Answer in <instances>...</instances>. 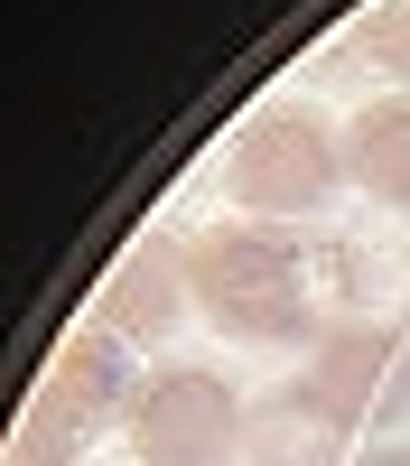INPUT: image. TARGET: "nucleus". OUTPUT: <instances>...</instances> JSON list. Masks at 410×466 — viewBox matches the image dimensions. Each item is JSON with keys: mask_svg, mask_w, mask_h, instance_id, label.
Returning a JSON list of instances; mask_svg holds the SVG:
<instances>
[{"mask_svg": "<svg viewBox=\"0 0 410 466\" xmlns=\"http://www.w3.org/2000/svg\"><path fill=\"white\" fill-rule=\"evenodd\" d=\"M186 289L234 336H308L317 327V270L289 233L261 224H205L186 243Z\"/></svg>", "mask_w": 410, "mask_h": 466, "instance_id": "nucleus-1", "label": "nucleus"}, {"mask_svg": "<svg viewBox=\"0 0 410 466\" xmlns=\"http://www.w3.org/2000/svg\"><path fill=\"white\" fill-rule=\"evenodd\" d=\"M131 401H140V382H131V345L122 327H85V336H65L56 345V364L37 373V401H28V448H94L112 430H131Z\"/></svg>", "mask_w": 410, "mask_h": 466, "instance_id": "nucleus-2", "label": "nucleus"}, {"mask_svg": "<svg viewBox=\"0 0 410 466\" xmlns=\"http://www.w3.org/2000/svg\"><path fill=\"white\" fill-rule=\"evenodd\" d=\"M335 177H345V149L326 140V122H308V112H261V122L234 131V149H224V187L252 206V215H317L335 197Z\"/></svg>", "mask_w": 410, "mask_h": 466, "instance_id": "nucleus-3", "label": "nucleus"}, {"mask_svg": "<svg viewBox=\"0 0 410 466\" xmlns=\"http://www.w3.org/2000/svg\"><path fill=\"white\" fill-rule=\"evenodd\" d=\"M243 448V401L205 364H168L131 401V457L140 466H224Z\"/></svg>", "mask_w": 410, "mask_h": 466, "instance_id": "nucleus-4", "label": "nucleus"}, {"mask_svg": "<svg viewBox=\"0 0 410 466\" xmlns=\"http://www.w3.org/2000/svg\"><path fill=\"white\" fill-rule=\"evenodd\" d=\"M345 439H355V410L326 401L308 373L280 382V392H261L252 420H243V457H252V466H335Z\"/></svg>", "mask_w": 410, "mask_h": 466, "instance_id": "nucleus-5", "label": "nucleus"}, {"mask_svg": "<svg viewBox=\"0 0 410 466\" xmlns=\"http://www.w3.org/2000/svg\"><path fill=\"white\" fill-rule=\"evenodd\" d=\"M401 364H410V345H401L392 327H335L317 355H308V382H317L326 401H345V410L364 420V410H392Z\"/></svg>", "mask_w": 410, "mask_h": 466, "instance_id": "nucleus-6", "label": "nucleus"}, {"mask_svg": "<svg viewBox=\"0 0 410 466\" xmlns=\"http://www.w3.org/2000/svg\"><path fill=\"white\" fill-rule=\"evenodd\" d=\"M186 252L177 243H159V233H149V243H131V261L112 270V327L122 336H159V327H177L186 318Z\"/></svg>", "mask_w": 410, "mask_h": 466, "instance_id": "nucleus-7", "label": "nucleus"}, {"mask_svg": "<svg viewBox=\"0 0 410 466\" xmlns=\"http://www.w3.org/2000/svg\"><path fill=\"white\" fill-rule=\"evenodd\" d=\"M345 168L373 187L383 206L410 215V103H364L345 131Z\"/></svg>", "mask_w": 410, "mask_h": 466, "instance_id": "nucleus-8", "label": "nucleus"}, {"mask_svg": "<svg viewBox=\"0 0 410 466\" xmlns=\"http://www.w3.org/2000/svg\"><path fill=\"white\" fill-rule=\"evenodd\" d=\"M364 56L383 66V75H401V85H410V0H383V10L364 19Z\"/></svg>", "mask_w": 410, "mask_h": 466, "instance_id": "nucleus-9", "label": "nucleus"}, {"mask_svg": "<svg viewBox=\"0 0 410 466\" xmlns=\"http://www.w3.org/2000/svg\"><path fill=\"white\" fill-rule=\"evenodd\" d=\"M19 466H75V457H56V448H19Z\"/></svg>", "mask_w": 410, "mask_h": 466, "instance_id": "nucleus-10", "label": "nucleus"}, {"mask_svg": "<svg viewBox=\"0 0 410 466\" xmlns=\"http://www.w3.org/2000/svg\"><path fill=\"white\" fill-rule=\"evenodd\" d=\"M364 466H410V448H373V457H364Z\"/></svg>", "mask_w": 410, "mask_h": 466, "instance_id": "nucleus-11", "label": "nucleus"}]
</instances>
